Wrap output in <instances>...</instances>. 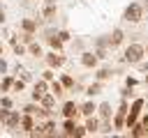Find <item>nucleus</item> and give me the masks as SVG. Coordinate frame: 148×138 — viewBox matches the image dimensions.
<instances>
[{
    "mask_svg": "<svg viewBox=\"0 0 148 138\" xmlns=\"http://www.w3.org/2000/svg\"><path fill=\"white\" fill-rule=\"evenodd\" d=\"M0 23H5V12L0 9Z\"/></svg>",
    "mask_w": 148,
    "mask_h": 138,
    "instance_id": "nucleus-39",
    "label": "nucleus"
},
{
    "mask_svg": "<svg viewBox=\"0 0 148 138\" xmlns=\"http://www.w3.org/2000/svg\"><path fill=\"white\" fill-rule=\"evenodd\" d=\"M7 115H9V108H5V106H0V124H5V120H7Z\"/></svg>",
    "mask_w": 148,
    "mask_h": 138,
    "instance_id": "nucleus-33",
    "label": "nucleus"
},
{
    "mask_svg": "<svg viewBox=\"0 0 148 138\" xmlns=\"http://www.w3.org/2000/svg\"><path fill=\"white\" fill-rule=\"evenodd\" d=\"M143 9H146V12H148V0H146V2H143Z\"/></svg>",
    "mask_w": 148,
    "mask_h": 138,
    "instance_id": "nucleus-41",
    "label": "nucleus"
},
{
    "mask_svg": "<svg viewBox=\"0 0 148 138\" xmlns=\"http://www.w3.org/2000/svg\"><path fill=\"white\" fill-rule=\"evenodd\" d=\"M58 37H60V39H62V44H65V41H69V39H72V37H69V32H67V30H60V32H58Z\"/></svg>",
    "mask_w": 148,
    "mask_h": 138,
    "instance_id": "nucleus-34",
    "label": "nucleus"
},
{
    "mask_svg": "<svg viewBox=\"0 0 148 138\" xmlns=\"http://www.w3.org/2000/svg\"><path fill=\"white\" fill-rule=\"evenodd\" d=\"M51 92H53L56 97H62V94H65V85H62L60 80H51Z\"/></svg>",
    "mask_w": 148,
    "mask_h": 138,
    "instance_id": "nucleus-23",
    "label": "nucleus"
},
{
    "mask_svg": "<svg viewBox=\"0 0 148 138\" xmlns=\"http://www.w3.org/2000/svg\"><path fill=\"white\" fill-rule=\"evenodd\" d=\"M46 64L51 67V69H60L62 64H65V55H62V51H51V53H46Z\"/></svg>",
    "mask_w": 148,
    "mask_h": 138,
    "instance_id": "nucleus-4",
    "label": "nucleus"
},
{
    "mask_svg": "<svg viewBox=\"0 0 148 138\" xmlns=\"http://www.w3.org/2000/svg\"><path fill=\"white\" fill-rule=\"evenodd\" d=\"M130 136H134V138H143L146 136V129H143V124H134V126H130Z\"/></svg>",
    "mask_w": 148,
    "mask_h": 138,
    "instance_id": "nucleus-22",
    "label": "nucleus"
},
{
    "mask_svg": "<svg viewBox=\"0 0 148 138\" xmlns=\"http://www.w3.org/2000/svg\"><path fill=\"white\" fill-rule=\"evenodd\" d=\"M146 55H148V46H146Z\"/></svg>",
    "mask_w": 148,
    "mask_h": 138,
    "instance_id": "nucleus-43",
    "label": "nucleus"
},
{
    "mask_svg": "<svg viewBox=\"0 0 148 138\" xmlns=\"http://www.w3.org/2000/svg\"><path fill=\"white\" fill-rule=\"evenodd\" d=\"M74 129H76V120H74V117H65V124H62V136H74Z\"/></svg>",
    "mask_w": 148,
    "mask_h": 138,
    "instance_id": "nucleus-14",
    "label": "nucleus"
},
{
    "mask_svg": "<svg viewBox=\"0 0 148 138\" xmlns=\"http://www.w3.org/2000/svg\"><path fill=\"white\" fill-rule=\"evenodd\" d=\"M25 87V80H14V85H12V92H21Z\"/></svg>",
    "mask_w": 148,
    "mask_h": 138,
    "instance_id": "nucleus-29",
    "label": "nucleus"
},
{
    "mask_svg": "<svg viewBox=\"0 0 148 138\" xmlns=\"http://www.w3.org/2000/svg\"><path fill=\"white\" fill-rule=\"evenodd\" d=\"M49 90H51L49 80H44V78H42V80H37V83H35V87H32V101H39V99H42V94H46Z\"/></svg>",
    "mask_w": 148,
    "mask_h": 138,
    "instance_id": "nucleus-6",
    "label": "nucleus"
},
{
    "mask_svg": "<svg viewBox=\"0 0 148 138\" xmlns=\"http://www.w3.org/2000/svg\"><path fill=\"white\" fill-rule=\"evenodd\" d=\"M28 53H30V55H35V57H39V55H42V46H39V44H35V41H32V44H28Z\"/></svg>",
    "mask_w": 148,
    "mask_h": 138,
    "instance_id": "nucleus-25",
    "label": "nucleus"
},
{
    "mask_svg": "<svg viewBox=\"0 0 148 138\" xmlns=\"http://www.w3.org/2000/svg\"><path fill=\"white\" fill-rule=\"evenodd\" d=\"M0 55H2V44H0Z\"/></svg>",
    "mask_w": 148,
    "mask_h": 138,
    "instance_id": "nucleus-42",
    "label": "nucleus"
},
{
    "mask_svg": "<svg viewBox=\"0 0 148 138\" xmlns=\"http://www.w3.org/2000/svg\"><path fill=\"white\" fill-rule=\"evenodd\" d=\"M5 71H7V62H5V60H0V74H5Z\"/></svg>",
    "mask_w": 148,
    "mask_h": 138,
    "instance_id": "nucleus-38",
    "label": "nucleus"
},
{
    "mask_svg": "<svg viewBox=\"0 0 148 138\" xmlns=\"http://www.w3.org/2000/svg\"><path fill=\"white\" fill-rule=\"evenodd\" d=\"M125 83H127V87H134V85H136V78H132V76H127V80H125Z\"/></svg>",
    "mask_w": 148,
    "mask_h": 138,
    "instance_id": "nucleus-36",
    "label": "nucleus"
},
{
    "mask_svg": "<svg viewBox=\"0 0 148 138\" xmlns=\"http://www.w3.org/2000/svg\"><path fill=\"white\" fill-rule=\"evenodd\" d=\"M53 76H56V74H53V69H51V67H49V69H46V71L42 74V78H44V80H49V83L53 80Z\"/></svg>",
    "mask_w": 148,
    "mask_h": 138,
    "instance_id": "nucleus-31",
    "label": "nucleus"
},
{
    "mask_svg": "<svg viewBox=\"0 0 148 138\" xmlns=\"http://www.w3.org/2000/svg\"><path fill=\"white\" fill-rule=\"evenodd\" d=\"M146 57V46L143 44H130L127 48H125V53H123V60L125 62H130V64H139L141 60Z\"/></svg>",
    "mask_w": 148,
    "mask_h": 138,
    "instance_id": "nucleus-1",
    "label": "nucleus"
},
{
    "mask_svg": "<svg viewBox=\"0 0 148 138\" xmlns=\"http://www.w3.org/2000/svg\"><path fill=\"white\" fill-rule=\"evenodd\" d=\"M143 99H134V103H132V108L127 110V117H125V129H130V126H134L136 122H139V117H141V108H143Z\"/></svg>",
    "mask_w": 148,
    "mask_h": 138,
    "instance_id": "nucleus-3",
    "label": "nucleus"
},
{
    "mask_svg": "<svg viewBox=\"0 0 148 138\" xmlns=\"http://www.w3.org/2000/svg\"><path fill=\"white\" fill-rule=\"evenodd\" d=\"M18 124H21V113H16V110H9V115H7V120H5V129H18Z\"/></svg>",
    "mask_w": 148,
    "mask_h": 138,
    "instance_id": "nucleus-10",
    "label": "nucleus"
},
{
    "mask_svg": "<svg viewBox=\"0 0 148 138\" xmlns=\"http://www.w3.org/2000/svg\"><path fill=\"white\" fill-rule=\"evenodd\" d=\"M18 129H23L25 133H30V131L35 129V115L23 113V115H21V124H18Z\"/></svg>",
    "mask_w": 148,
    "mask_h": 138,
    "instance_id": "nucleus-11",
    "label": "nucleus"
},
{
    "mask_svg": "<svg viewBox=\"0 0 148 138\" xmlns=\"http://www.w3.org/2000/svg\"><path fill=\"white\" fill-rule=\"evenodd\" d=\"M60 113H62V117H74V120H76V115H79L81 110H79V106H76L74 101H65Z\"/></svg>",
    "mask_w": 148,
    "mask_h": 138,
    "instance_id": "nucleus-9",
    "label": "nucleus"
},
{
    "mask_svg": "<svg viewBox=\"0 0 148 138\" xmlns=\"http://www.w3.org/2000/svg\"><path fill=\"white\" fill-rule=\"evenodd\" d=\"M46 44H49L53 51H62V39H60L58 34H51V37H46Z\"/></svg>",
    "mask_w": 148,
    "mask_h": 138,
    "instance_id": "nucleus-19",
    "label": "nucleus"
},
{
    "mask_svg": "<svg viewBox=\"0 0 148 138\" xmlns=\"http://www.w3.org/2000/svg\"><path fill=\"white\" fill-rule=\"evenodd\" d=\"M44 2H51V5H56V2H58V0H44Z\"/></svg>",
    "mask_w": 148,
    "mask_h": 138,
    "instance_id": "nucleus-40",
    "label": "nucleus"
},
{
    "mask_svg": "<svg viewBox=\"0 0 148 138\" xmlns=\"http://www.w3.org/2000/svg\"><path fill=\"white\" fill-rule=\"evenodd\" d=\"M125 117H127V101L123 99L120 108H118L116 115H113V129H125Z\"/></svg>",
    "mask_w": 148,
    "mask_h": 138,
    "instance_id": "nucleus-5",
    "label": "nucleus"
},
{
    "mask_svg": "<svg viewBox=\"0 0 148 138\" xmlns=\"http://www.w3.org/2000/svg\"><path fill=\"white\" fill-rule=\"evenodd\" d=\"M86 129H88V133H97L99 131V120L92 117V115H88L86 117Z\"/></svg>",
    "mask_w": 148,
    "mask_h": 138,
    "instance_id": "nucleus-16",
    "label": "nucleus"
},
{
    "mask_svg": "<svg viewBox=\"0 0 148 138\" xmlns=\"http://www.w3.org/2000/svg\"><path fill=\"white\" fill-rule=\"evenodd\" d=\"M42 136H56V122L51 117L42 122Z\"/></svg>",
    "mask_w": 148,
    "mask_h": 138,
    "instance_id": "nucleus-13",
    "label": "nucleus"
},
{
    "mask_svg": "<svg viewBox=\"0 0 148 138\" xmlns=\"http://www.w3.org/2000/svg\"><path fill=\"white\" fill-rule=\"evenodd\" d=\"M106 39H109V48H118V46L125 41V32H123L120 28H116V30H113Z\"/></svg>",
    "mask_w": 148,
    "mask_h": 138,
    "instance_id": "nucleus-7",
    "label": "nucleus"
},
{
    "mask_svg": "<svg viewBox=\"0 0 148 138\" xmlns=\"http://www.w3.org/2000/svg\"><path fill=\"white\" fill-rule=\"evenodd\" d=\"M60 83L65 85V90H72V87H74V76H69V74H65V76L60 78Z\"/></svg>",
    "mask_w": 148,
    "mask_h": 138,
    "instance_id": "nucleus-26",
    "label": "nucleus"
},
{
    "mask_svg": "<svg viewBox=\"0 0 148 138\" xmlns=\"http://www.w3.org/2000/svg\"><path fill=\"white\" fill-rule=\"evenodd\" d=\"M97 113H99V120H111V103H99Z\"/></svg>",
    "mask_w": 148,
    "mask_h": 138,
    "instance_id": "nucleus-20",
    "label": "nucleus"
},
{
    "mask_svg": "<svg viewBox=\"0 0 148 138\" xmlns=\"http://www.w3.org/2000/svg\"><path fill=\"white\" fill-rule=\"evenodd\" d=\"M143 14H146V9H143L141 2H130V5L125 7L123 18H125L127 23H139V21H143Z\"/></svg>",
    "mask_w": 148,
    "mask_h": 138,
    "instance_id": "nucleus-2",
    "label": "nucleus"
},
{
    "mask_svg": "<svg viewBox=\"0 0 148 138\" xmlns=\"http://www.w3.org/2000/svg\"><path fill=\"white\" fill-rule=\"evenodd\" d=\"M97 60H99L97 53H90V51H83V53H81V64L88 67V69H95V67H97Z\"/></svg>",
    "mask_w": 148,
    "mask_h": 138,
    "instance_id": "nucleus-8",
    "label": "nucleus"
},
{
    "mask_svg": "<svg viewBox=\"0 0 148 138\" xmlns=\"http://www.w3.org/2000/svg\"><path fill=\"white\" fill-rule=\"evenodd\" d=\"M12 46H14V55H25V48H23L21 44H16V41H14Z\"/></svg>",
    "mask_w": 148,
    "mask_h": 138,
    "instance_id": "nucleus-30",
    "label": "nucleus"
},
{
    "mask_svg": "<svg viewBox=\"0 0 148 138\" xmlns=\"http://www.w3.org/2000/svg\"><path fill=\"white\" fill-rule=\"evenodd\" d=\"M113 74H111V69H99L97 71V80H106V78H111Z\"/></svg>",
    "mask_w": 148,
    "mask_h": 138,
    "instance_id": "nucleus-27",
    "label": "nucleus"
},
{
    "mask_svg": "<svg viewBox=\"0 0 148 138\" xmlns=\"http://www.w3.org/2000/svg\"><path fill=\"white\" fill-rule=\"evenodd\" d=\"M21 30L23 32H35L37 30V21L35 18H23L21 21Z\"/></svg>",
    "mask_w": 148,
    "mask_h": 138,
    "instance_id": "nucleus-18",
    "label": "nucleus"
},
{
    "mask_svg": "<svg viewBox=\"0 0 148 138\" xmlns=\"http://www.w3.org/2000/svg\"><path fill=\"white\" fill-rule=\"evenodd\" d=\"M99 92H102V80L90 83V85L86 87V94H88V97H95V94H99Z\"/></svg>",
    "mask_w": 148,
    "mask_h": 138,
    "instance_id": "nucleus-21",
    "label": "nucleus"
},
{
    "mask_svg": "<svg viewBox=\"0 0 148 138\" xmlns=\"http://www.w3.org/2000/svg\"><path fill=\"white\" fill-rule=\"evenodd\" d=\"M86 133H88V129H86V124H83V126H76V129H74V138H83Z\"/></svg>",
    "mask_w": 148,
    "mask_h": 138,
    "instance_id": "nucleus-28",
    "label": "nucleus"
},
{
    "mask_svg": "<svg viewBox=\"0 0 148 138\" xmlns=\"http://www.w3.org/2000/svg\"><path fill=\"white\" fill-rule=\"evenodd\" d=\"M79 110H81V115H95V110H97V103L95 101H86V103H81L79 106Z\"/></svg>",
    "mask_w": 148,
    "mask_h": 138,
    "instance_id": "nucleus-15",
    "label": "nucleus"
},
{
    "mask_svg": "<svg viewBox=\"0 0 148 138\" xmlns=\"http://www.w3.org/2000/svg\"><path fill=\"white\" fill-rule=\"evenodd\" d=\"M56 5H51V2H46V7L42 9V16H44V21H53L56 18Z\"/></svg>",
    "mask_w": 148,
    "mask_h": 138,
    "instance_id": "nucleus-17",
    "label": "nucleus"
},
{
    "mask_svg": "<svg viewBox=\"0 0 148 138\" xmlns=\"http://www.w3.org/2000/svg\"><path fill=\"white\" fill-rule=\"evenodd\" d=\"M146 85H148V76H146Z\"/></svg>",
    "mask_w": 148,
    "mask_h": 138,
    "instance_id": "nucleus-44",
    "label": "nucleus"
},
{
    "mask_svg": "<svg viewBox=\"0 0 148 138\" xmlns=\"http://www.w3.org/2000/svg\"><path fill=\"white\" fill-rule=\"evenodd\" d=\"M0 106H5V108H12V99H9V97H0Z\"/></svg>",
    "mask_w": 148,
    "mask_h": 138,
    "instance_id": "nucleus-35",
    "label": "nucleus"
},
{
    "mask_svg": "<svg viewBox=\"0 0 148 138\" xmlns=\"http://www.w3.org/2000/svg\"><path fill=\"white\" fill-rule=\"evenodd\" d=\"M56 94L53 92H46V94H42V99H39V103L44 106V108H49V110H53V106H56Z\"/></svg>",
    "mask_w": 148,
    "mask_h": 138,
    "instance_id": "nucleus-12",
    "label": "nucleus"
},
{
    "mask_svg": "<svg viewBox=\"0 0 148 138\" xmlns=\"http://www.w3.org/2000/svg\"><path fill=\"white\" fill-rule=\"evenodd\" d=\"M12 85H14V78H12V76H5V78L0 80V92H9Z\"/></svg>",
    "mask_w": 148,
    "mask_h": 138,
    "instance_id": "nucleus-24",
    "label": "nucleus"
},
{
    "mask_svg": "<svg viewBox=\"0 0 148 138\" xmlns=\"http://www.w3.org/2000/svg\"><path fill=\"white\" fill-rule=\"evenodd\" d=\"M37 106H39V101H37V103H28V106L23 108V113H30V115H35V110H37Z\"/></svg>",
    "mask_w": 148,
    "mask_h": 138,
    "instance_id": "nucleus-32",
    "label": "nucleus"
},
{
    "mask_svg": "<svg viewBox=\"0 0 148 138\" xmlns=\"http://www.w3.org/2000/svg\"><path fill=\"white\" fill-rule=\"evenodd\" d=\"M141 124H143V129H146V136H148V115H143V117H141Z\"/></svg>",
    "mask_w": 148,
    "mask_h": 138,
    "instance_id": "nucleus-37",
    "label": "nucleus"
}]
</instances>
